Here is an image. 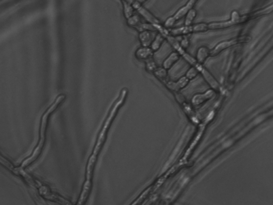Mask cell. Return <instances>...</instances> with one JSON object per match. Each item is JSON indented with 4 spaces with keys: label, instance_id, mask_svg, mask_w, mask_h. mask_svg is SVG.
<instances>
[{
    "label": "cell",
    "instance_id": "11",
    "mask_svg": "<svg viewBox=\"0 0 273 205\" xmlns=\"http://www.w3.org/2000/svg\"><path fill=\"white\" fill-rule=\"evenodd\" d=\"M198 1L199 0H189V2L185 6L179 9L177 12L173 16L175 20L177 22L183 18L187 13L193 8Z\"/></svg>",
    "mask_w": 273,
    "mask_h": 205
},
{
    "label": "cell",
    "instance_id": "19",
    "mask_svg": "<svg viewBox=\"0 0 273 205\" xmlns=\"http://www.w3.org/2000/svg\"><path fill=\"white\" fill-rule=\"evenodd\" d=\"M196 16H197V11L194 8L192 9L185 16L184 25L190 26L192 25Z\"/></svg>",
    "mask_w": 273,
    "mask_h": 205
},
{
    "label": "cell",
    "instance_id": "22",
    "mask_svg": "<svg viewBox=\"0 0 273 205\" xmlns=\"http://www.w3.org/2000/svg\"><path fill=\"white\" fill-rule=\"evenodd\" d=\"M273 11V4L271 5L262 8V10L258 11L257 12H255L253 15L252 16H262L264 15H267L268 14L270 13Z\"/></svg>",
    "mask_w": 273,
    "mask_h": 205
},
{
    "label": "cell",
    "instance_id": "17",
    "mask_svg": "<svg viewBox=\"0 0 273 205\" xmlns=\"http://www.w3.org/2000/svg\"><path fill=\"white\" fill-rule=\"evenodd\" d=\"M168 71L163 67H159L153 74L159 80L165 83L168 81Z\"/></svg>",
    "mask_w": 273,
    "mask_h": 205
},
{
    "label": "cell",
    "instance_id": "3",
    "mask_svg": "<svg viewBox=\"0 0 273 205\" xmlns=\"http://www.w3.org/2000/svg\"><path fill=\"white\" fill-rule=\"evenodd\" d=\"M166 39L169 42L170 45L181 55L188 63H189L192 66L197 68L205 80H207L210 78L212 75L210 72L203 65L199 64L196 61V58H194L190 54L187 53L186 50L181 47L179 42L175 39V37L168 34L166 36Z\"/></svg>",
    "mask_w": 273,
    "mask_h": 205
},
{
    "label": "cell",
    "instance_id": "16",
    "mask_svg": "<svg viewBox=\"0 0 273 205\" xmlns=\"http://www.w3.org/2000/svg\"><path fill=\"white\" fill-rule=\"evenodd\" d=\"M166 39V38L161 33H158L151 45V48L154 52L156 53L160 50Z\"/></svg>",
    "mask_w": 273,
    "mask_h": 205
},
{
    "label": "cell",
    "instance_id": "18",
    "mask_svg": "<svg viewBox=\"0 0 273 205\" xmlns=\"http://www.w3.org/2000/svg\"><path fill=\"white\" fill-rule=\"evenodd\" d=\"M123 6V12L125 18L127 20L134 15V9L132 5L124 0H122Z\"/></svg>",
    "mask_w": 273,
    "mask_h": 205
},
{
    "label": "cell",
    "instance_id": "12",
    "mask_svg": "<svg viewBox=\"0 0 273 205\" xmlns=\"http://www.w3.org/2000/svg\"><path fill=\"white\" fill-rule=\"evenodd\" d=\"M215 95V91L209 90L202 93L196 94L192 98V102L194 106H199L211 99Z\"/></svg>",
    "mask_w": 273,
    "mask_h": 205
},
{
    "label": "cell",
    "instance_id": "15",
    "mask_svg": "<svg viewBox=\"0 0 273 205\" xmlns=\"http://www.w3.org/2000/svg\"><path fill=\"white\" fill-rule=\"evenodd\" d=\"M139 40L142 46L151 47L153 40L152 32L149 30H144L139 32Z\"/></svg>",
    "mask_w": 273,
    "mask_h": 205
},
{
    "label": "cell",
    "instance_id": "4",
    "mask_svg": "<svg viewBox=\"0 0 273 205\" xmlns=\"http://www.w3.org/2000/svg\"><path fill=\"white\" fill-rule=\"evenodd\" d=\"M97 158L92 157L91 155L89 157L88 160L86 168V177L84 183L82 190L80 196L78 204H83L86 202L92 187V178L94 168L96 163Z\"/></svg>",
    "mask_w": 273,
    "mask_h": 205
},
{
    "label": "cell",
    "instance_id": "8",
    "mask_svg": "<svg viewBox=\"0 0 273 205\" xmlns=\"http://www.w3.org/2000/svg\"><path fill=\"white\" fill-rule=\"evenodd\" d=\"M126 24L129 27L138 30L139 32L144 30L158 31L155 25L149 23H142L140 16L134 14L126 20Z\"/></svg>",
    "mask_w": 273,
    "mask_h": 205
},
{
    "label": "cell",
    "instance_id": "13",
    "mask_svg": "<svg viewBox=\"0 0 273 205\" xmlns=\"http://www.w3.org/2000/svg\"><path fill=\"white\" fill-rule=\"evenodd\" d=\"M181 57L177 51H174L165 59L162 63V67L168 71L170 70L180 60Z\"/></svg>",
    "mask_w": 273,
    "mask_h": 205
},
{
    "label": "cell",
    "instance_id": "10",
    "mask_svg": "<svg viewBox=\"0 0 273 205\" xmlns=\"http://www.w3.org/2000/svg\"><path fill=\"white\" fill-rule=\"evenodd\" d=\"M155 53L151 47L142 46L135 50L134 56L139 61L145 62L153 58Z\"/></svg>",
    "mask_w": 273,
    "mask_h": 205
},
{
    "label": "cell",
    "instance_id": "23",
    "mask_svg": "<svg viewBox=\"0 0 273 205\" xmlns=\"http://www.w3.org/2000/svg\"><path fill=\"white\" fill-rule=\"evenodd\" d=\"M176 22L173 16H170L165 22L164 27L168 30L172 29Z\"/></svg>",
    "mask_w": 273,
    "mask_h": 205
},
{
    "label": "cell",
    "instance_id": "1",
    "mask_svg": "<svg viewBox=\"0 0 273 205\" xmlns=\"http://www.w3.org/2000/svg\"><path fill=\"white\" fill-rule=\"evenodd\" d=\"M64 95H59L52 105L46 111V112L42 115L41 119L39 140L37 146L34 149L32 155L28 158L25 159L21 165V167L25 168L31 165L33 162L40 156L41 153L44 149L46 141V131L50 115L54 113V111L58 108V106L62 104V102L65 99Z\"/></svg>",
    "mask_w": 273,
    "mask_h": 205
},
{
    "label": "cell",
    "instance_id": "9",
    "mask_svg": "<svg viewBox=\"0 0 273 205\" xmlns=\"http://www.w3.org/2000/svg\"><path fill=\"white\" fill-rule=\"evenodd\" d=\"M190 80L188 79L185 76L181 77L176 81H167L164 83L169 89L173 91L174 92H179L184 89L189 84Z\"/></svg>",
    "mask_w": 273,
    "mask_h": 205
},
{
    "label": "cell",
    "instance_id": "7",
    "mask_svg": "<svg viewBox=\"0 0 273 205\" xmlns=\"http://www.w3.org/2000/svg\"><path fill=\"white\" fill-rule=\"evenodd\" d=\"M250 40V37H244L221 42L212 50H210V57H215L222 52V51L229 48L230 47H232L238 44H241V43L247 42Z\"/></svg>",
    "mask_w": 273,
    "mask_h": 205
},
{
    "label": "cell",
    "instance_id": "2",
    "mask_svg": "<svg viewBox=\"0 0 273 205\" xmlns=\"http://www.w3.org/2000/svg\"><path fill=\"white\" fill-rule=\"evenodd\" d=\"M127 94L126 89H123L121 92L117 99L114 102L112 109H110L107 118L105 120L103 126H102L101 130L98 135V138L95 147L93 148L91 156L93 157L97 158L99 153L100 152L102 145L105 143L106 139V135L113 119L114 118L117 111L124 104Z\"/></svg>",
    "mask_w": 273,
    "mask_h": 205
},
{
    "label": "cell",
    "instance_id": "6",
    "mask_svg": "<svg viewBox=\"0 0 273 205\" xmlns=\"http://www.w3.org/2000/svg\"><path fill=\"white\" fill-rule=\"evenodd\" d=\"M39 194L46 200L62 204H72V203L62 196L52 192L50 188L39 181L38 187Z\"/></svg>",
    "mask_w": 273,
    "mask_h": 205
},
{
    "label": "cell",
    "instance_id": "21",
    "mask_svg": "<svg viewBox=\"0 0 273 205\" xmlns=\"http://www.w3.org/2000/svg\"><path fill=\"white\" fill-rule=\"evenodd\" d=\"M199 74L200 72L197 68L192 66L186 72L185 76L188 79L191 81L195 79Z\"/></svg>",
    "mask_w": 273,
    "mask_h": 205
},
{
    "label": "cell",
    "instance_id": "25",
    "mask_svg": "<svg viewBox=\"0 0 273 205\" xmlns=\"http://www.w3.org/2000/svg\"><path fill=\"white\" fill-rule=\"evenodd\" d=\"M136 1L138 2L139 4L142 5L143 4L148 1V0H136Z\"/></svg>",
    "mask_w": 273,
    "mask_h": 205
},
{
    "label": "cell",
    "instance_id": "20",
    "mask_svg": "<svg viewBox=\"0 0 273 205\" xmlns=\"http://www.w3.org/2000/svg\"><path fill=\"white\" fill-rule=\"evenodd\" d=\"M145 68L149 73L155 72L159 68L155 60L152 58L145 61Z\"/></svg>",
    "mask_w": 273,
    "mask_h": 205
},
{
    "label": "cell",
    "instance_id": "24",
    "mask_svg": "<svg viewBox=\"0 0 273 205\" xmlns=\"http://www.w3.org/2000/svg\"><path fill=\"white\" fill-rule=\"evenodd\" d=\"M179 44L183 49L186 50L190 46V40L187 37H184Z\"/></svg>",
    "mask_w": 273,
    "mask_h": 205
},
{
    "label": "cell",
    "instance_id": "14",
    "mask_svg": "<svg viewBox=\"0 0 273 205\" xmlns=\"http://www.w3.org/2000/svg\"><path fill=\"white\" fill-rule=\"evenodd\" d=\"M210 57V50L206 46H201L196 51V59L197 62L204 65L208 58Z\"/></svg>",
    "mask_w": 273,
    "mask_h": 205
},
{
    "label": "cell",
    "instance_id": "5",
    "mask_svg": "<svg viewBox=\"0 0 273 205\" xmlns=\"http://www.w3.org/2000/svg\"><path fill=\"white\" fill-rule=\"evenodd\" d=\"M247 19V16H240L236 12L232 14L231 20L226 22L208 23L209 30H217L224 29L245 22Z\"/></svg>",
    "mask_w": 273,
    "mask_h": 205
}]
</instances>
